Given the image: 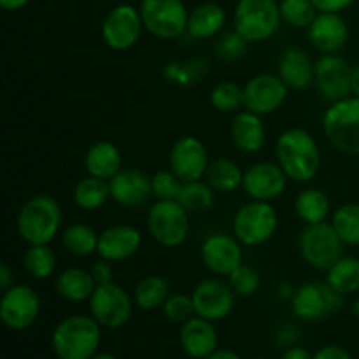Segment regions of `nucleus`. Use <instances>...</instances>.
Wrapping results in <instances>:
<instances>
[{
    "instance_id": "f8f14e48",
    "label": "nucleus",
    "mask_w": 359,
    "mask_h": 359,
    "mask_svg": "<svg viewBox=\"0 0 359 359\" xmlns=\"http://www.w3.org/2000/svg\"><path fill=\"white\" fill-rule=\"evenodd\" d=\"M41 297L27 284H14L0 298V321L13 332H25L39 319Z\"/></svg>"
},
{
    "instance_id": "4c0bfd02",
    "label": "nucleus",
    "mask_w": 359,
    "mask_h": 359,
    "mask_svg": "<svg viewBox=\"0 0 359 359\" xmlns=\"http://www.w3.org/2000/svg\"><path fill=\"white\" fill-rule=\"evenodd\" d=\"M335 231L346 245H359V203H342L332 214V221Z\"/></svg>"
},
{
    "instance_id": "c03bdc74",
    "label": "nucleus",
    "mask_w": 359,
    "mask_h": 359,
    "mask_svg": "<svg viewBox=\"0 0 359 359\" xmlns=\"http://www.w3.org/2000/svg\"><path fill=\"white\" fill-rule=\"evenodd\" d=\"M249 48V42L238 34L237 30L224 32V34L219 35L216 42V53L219 58L228 60V62H233V60L242 58L245 55Z\"/></svg>"
},
{
    "instance_id": "a211bd4d",
    "label": "nucleus",
    "mask_w": 359,
    "mask_h": 359,
    "mask_svg": "<svg viewBox=\"0 0 359 359\" xmlns=\"http://www.w3.org/2000/svg\"><path fill=\"white\" fill-rule=\"evenodd\" d=\"M244 245L233 233H212L202 242L200 258L203 266L216 277H228L244 263Z\"/></svg>"
},
{
    "instance_id": "37998d69",
    "label": "nucleus",
    "mask_w": 359,
    "mask_h": 359,
    "mask_svg": "<svg viewBox=\"0 0 359 359\" xmlns=\"http://www.w3.org/2000/svg\"><path fill=\"white\" fill-rule=\"evenodd\" d=\"M184 182L168 168V170H158L151 175V188H153L154 200H177Z\"/></svg>"
},
{
    "instance_id": "cd10ccee",
    "label": "nucleus",
    "mask_w": 359,
    "mask_h": 359,
    "mask_svg": "<svg viewBox=\"0 0 359 359\" xmlns=\"http://www.w3.org/2000/svg\"><path fill=\"white\" fill-rule=\"evenodd\" d=\"M97 280L93 279L90 270L81 266H70L58 273L55 283V290L63 300L72 304H83L88 302L97 287Z\"/></svg>"
},
{
    "instance_id": "1a4fd4ad",
    "label": "nucleus",
    "mask_w": 359,
    "mask_h": 359,
    "mask_svg": "<svg viewBox=\"0 0 359 359\" xmlns=\"http://www.w3.org/2000/svg\"><path fill=\"white\" fill-rule=\"evenodd\" d=\"M290 302L294 318L304 323H318L342 311L346 297L337 293L326 280H311L298 286Z\"/></svg>"
},
{
    "instance_id": "f03ea898",
    "label": "nucleus",
    "mask_w": 359,
    "mask_h": 359,
    "mask_svg": "<svg viewBox=\"0 0 359 359\" xmlns=\"http://www.w3.org/2000/svg\"><path fill=\"white\" fill-rule=\"evenodd\" d=\"M63 223L62 205L51 195L30 196L21 205L16 217V230L28 245L51 244L58 237Z\"/></svg>"
},
{
    "instance_id": "c756f323",
    "label": "nucleus",
    "mask_w": 359,
    "mask_h": 359,
    "mask_svg": "<svg viewBox=\"0 0 359 359\" xmlns=\"http://www.w3.org/2000/svg\"><path fill=\"white\" fill-rule=\"evenodd\" d=\"M244 172L245 170L238 167L237 161L230 158H217L210 161L203 179L216 193H235L238 188H242Z\"/></svg>"
},
{
    "instance_id": "a18cd8bd",
    "label": "nucleus",
    "mask_w": 359,
    "mask_h": 359,
    "mask_svg": "<svg viewBox=\"0 0 359 359\" xmlns=\"http://www.w3.org/2000/svg\"><path fill=\"white\" fill-rule=\"evenodd\" d=\"M91 276L97 280V284H107L114 283V269H112V263L107 262L104 258H98L97 262L91 265L90 269Z\"/></svg>"
},
{
    "instance_id": "4d7b16f0",
    "label": "nucleus",
    "mask_w": 359,
    "mask_h": 359,
    "mask_svg": "<svg viewBox=\"0 0 359 359\" xmlns=\"http://www.w3.org/2000/svg\"><path fill=\"white\" fill-rule=\"evenodd\" d=\"M91 359H119V358L114 356V354H111V353H97Z\"/></svg>"
},
{
    "instance_id": "9b49d317",
    "label": "nucleus",
    "mask_w": 359,
    "mask_h": 359,
    "mask_svg": "<svg viewBox=\"0 0 359 359\" xmlns=\"http://www.w3.org/2000/svg\"><path fill=\"white\" fill-rule=\"evenodd\" d=\"M88 304L91 318L105 330H119L128 325L135 307L133 294L118 283L98 284Z\"/></svg>"
},
{
    "instance_id": "603ef678",
    "label": "nucleus",
    "mask_w": 359,
    "mask_h": 359,
    "mask_svg": "<svg viewBox=\"0 0 359 359\" xmlns=\"http://www.w3.org/2000/svg\"><path fill=\"white\" fill-rule=\"evenodd\" d=\"M30 0H0V7L4 11H20L23 9Z\"/></svg>"
},
{
    "instance_id": "e433bc0d",
    "label": "nucleus",
    "mask_w": 359,
    "mask_h": 359,
    "mask_svg": "<svg viewBox=\"0 0 359 359\" xmlns=\"http://www.w3.org/2000/svg\"><path fill=\"white\" fill-rule=\"evenodd\" d=\"M209 62L205 58H193L188 62H172L163 67V76L179 86H193L200 83L209 72Z\"/></svg>"
},
{
    "instance_id": "2f4dec72",
    "label": "nucleus",
    "mask_w": 359,
    "mask_h": 359,
    "mask_svg": "<svg viewBox=\"0 0 359 359\" xmlns=\"http://www.w3.org/2000/svg\"><path fill=\"white\" fill-rule=\"evenodd\" d=\"M170 294V284L163 276H146L133 290V302L140 311H156Z\"/></svg>"
},
{
    "instance_id": "3c124183",
    "label": "nucleus",
    "mask_w": 359,
    "mask_h": 359,
    "mask_svg": "<svg viewBox=\"0 0 359 359\" xmlns=\"http://www.w3.org/2000/svg\"><path fill=\"white\" fill-rule=\"evenodd\" d=\"M14 286V273L13 270H11V266L7 265V263H2L0 265V290L7 291L9 287Z\"/></svg>"
},
{
    "instance_id": "412c9836",
    "label": "nucleus",
    "mask_w": 359,
    "mask_h": 359,
    "mask_svg": "<svg viewBox=\"0 0 359 359\" xmlns=\"http://www.w3.org/2000/svg\"><path fill=\"white\" fill-rule=\"evenodd\" d=\"M349 25L340 13H319L311 27L307 39L323 55H337L349 42Z\"/></svg>"
},
{
    "instance_id": "7ed1b4c3",
    "label": "nucleus",
    "mask_w": 359,
    "mask_h": 359,
    "mask_svg": "<svg viewBox=\"0 0 359 359\" xmlns=\"http://www.w3.org/2000/svg\"><path fill=\"white\" fill-rule=\"evenodd\" d=\"M100 344L102 326L91 316H69L51 333L53 353L58 359H91Z\"/></svg>"
},
{
    "instance_id": "c85d7f7f",
    "label": "nucleus",
    "mask_w": 359,
    "mask_h": 359,
    "mask_svg": "<svg viewBox=\"0 0 359 359\" xmlns=\"http://www.w3.org/2000/svg\"><path fill=\"white\" fill-rule=\"evenodd\" d=\"M332 210L328 195L319 188H305L294 198V212L305 224L325 223Z\"/></svg>"
},
{
    "instance_id": "09e8293b",
    "label": "nucleus",
    "mask_w": 359,
    "mask_h": 359,
    "mask_svg": "<svg viewBox=\"0 0 359 359\" xmlns=\"http://www.w3.org/2000/svg\"><path fill=\"white\" fill-rule=\"evenodd\" d=\"M314 359H354V356L346 349V347L330 344V346H325L321 347V349L316 351Z\"/></svg>"
},
{
    "instance_id": "8fccbe9b",
    "label": "nucleus",
    "mask_w": 359,
    "mask_h": 359,
    "mask_svg": "<svg viewBox=\"0 0 359 359\" xmlns=\"http://www.w3.org/2000/svg\"><path fill=\"white\" fill-rule=\"evenodd\" d=\"M280 359H314V354H311L305 347L298 346L297 344V346H291L287 347V349H284Z\"/></svg>"
},
{
    "instance_id": "13d9d810",
    "label": "nucleus",
    "mask_w": 359,
    "mask_h": 359,
    "mask_svg": "<svg viewBox=\"0 0 359 359\" xmlns=\"http://www.w3.org/2000/svg\"><path fill=\"white\" fill-rule=\"evenodd\" d=\"M351 312H353V314L356 316V318H359V298H356V300H354L353 304H351Z\"/></svg>"
},
{
    "instance_id": "a878e982",
    "label": "nucleus",
    "mask_w": 359,
    "mask_h": 359,
    "mask_svg": "<svg viewBox=\"0 0 359 359\" xmlns=\"http://www.w3.org/2000/svg\"><path fill=\"white\" fill-rule=\"evenodd\" d=\"M224 25H226V11L223 9V6L216 2H203L189 11L186 34L196 41H207L223 34Z\"/></svg>"
},
{
    "instance_id": "bb28decb",
    "label": "nucleus",
    "mask_w": 359,
    "mask_h": 359,
    "mask_svg": "<svg viewBox=\"0 0 359 359\" xmlns=\"http://www.w3.org/2000/svg\"><path fill=\"white\" fill-rule=\"evenodd\" d=\"M84 168L88 175L111 181L123 168V154L116 144L109 140H98L88 147L84 154Z\"/></svg>"
},
{
    "instance_id": "4468645a",
    "label": "nucleus",
    "mask_w": 359,
    "mask_h": 359,
    "mask_svg": "<svg viewBox=\"0 0 359 359\" xmlns=\"http://www.w3.org/2000/svg\"><path fill=\"white\" fill-rule=\"evenodd\" d=\"M196 316L219 323L233 312L237 294L224 277H209L200 280L191 293Z\"/></svg>"
},
{
    "instance_id": "f257e3e1",
    "label": "nucleus",
    "mask_w": 359,
    "mask_h": 359,
    "mask_svg": "<svg viewBox=\"0 0 359 359\" xmlns=\"http://www.w3.org/2000/svg\"><path fill=\"white\" fill-rule=\"evenodd\" d=\"M277 163L294 182H311L318 177L323 165V154L316 137L305 128H287L277 137Z\"/></svg>"
},
{
    "instance_id": "6e6d98bb",
    "label": "nucleus",
    "mask_w": 359,
    "mask_h": 359,
    "mask_svg": "<svg viewBox=\"0 0 359 359\" xmlns=\"http://www.w3.org/2000/svg\"><path fill=\"white\" fill-rule=\"evenodd\" d=\"M279 294H283L284 298H293V294H294V287L291 286V284H287V283H283L279 286Z\"/></svg>"
},
{
    "instance_id": "f704fd0d",
    "label": "nucleus",
    "mask_w": 359,
    "mask_h": 359,
    "mask_svg": "<svg viewBox=\"0 0 359 359\" xmlns=\"http://www.w3.org/2000/svg\"><path fill=\"white\" fill-rule=\"evenodd\" d=\"M58 265L56 252L53 251L49 244L28 245L23 255V269L32 279L46 280L53 277Z\"/></svg>"
},
{
    "instance_id": "b1692460",
    "label": "nucleus",
    "mask_w": 359,
    "mask_h": 359,
    "mask_svg": "<svg viewBox=\"0 0 359 359\" xmlns=\"http://www.w3.org/2000/svg\"><path fill=\"white\" fill-rule=\"evenodd\" d=\"M277 76L286 83L290 90L304 91L314 86L316 63L305 49L287 48L277 62Z\"/></svg>"
},
{
    "instance_id": "5fc2aeb1",
    "label": "nucleus",
    "mask_w": 359,
    "mask_h": 359,
    "mask_svg": "<svg viewBox=\"0 0 359 359\" xmlns=\"http://www.w3.org/2000/svg\"><path fill=\"white\" fill-rule=\"evenodd\" d=\"M351 86H353V95L359 97V62L353 65V74H351Z\"/></svg>"
},
{
    "instance_id": "20e7f679",
    "label": "nucleus",
    "mask_w": 359,
    "mask_h": 359,
    "mask_svg": "<svg viewBox=\"0 0 359 359\" xmlns=\"http://www.w3.org/2000/svg\"><path fill=\"white\" fill-rule=\"evenodd\" d=\"M321 126L335 149L349 156H359V97L351 95L330 104L323 114Z\"/></svg>"
},
{
    "instance_id": "58836bf2",
    "label": "nucleus",
    "mask_w": 359,
    "mask_h": 359,
    "mask_svg": "<svg viewBox=\"0 0 359 359\" xmlns=\"http://www.w3.org/2000/svg\"><path fill=\"white\" fill-rule=\"evenodd\" d=\"M210 105L223 114H237L244 109V86L235 81H221L210 91Z\"/></svg>"
},
{
    "instance_id": "6ab92c4d",
    "label": "nucleus",
    "mask_w": 359,
    "mask_h": 359,
    "mask_svg": "<svg viewBox=\"0 0 359 359\" xmlns=\"http://www.w3.org/2000/svg\"><path fill=\"white\" fill-rule=\"evenodd\" d=\"M287 181L290 179L279 163L258 161L244 172L242 189L251 200L273 202V200L280 198L283 193L286 191Z\"/></svg>"
},
{
    "instance_id": "393cba45",
    "label": "nucleus",
    "mask_w": 359,
    "mask_h": 359,
    "mask_svg": "<svg viewBox=\"0 0 359 359\" xmlns=\"http://www.w3.org/2000/svg\"><path fill=\"white\" fill-rule=\"evenodd\" d=\"M230 135L233 146L244 154H256L266 144V126L263 116L242 109L233 116L230 126Z\"/></svg>"
},
{
    "instance_id": "473e14b6",
    "label": "nucleus",
    "mask_w": 359,
    "mask_h": 359,
    "mask_svg": "<svg viewBox=\"0 0 359 359\" xmlns=\"http://www.w3.org/2000/svg\"><path fill=\"white\" fill-rule=\"evenodd\" d=\"M326 283L346 298L359 293V258L342 256L326 272Z\"/></svg>"
},
{
    "instance_id": "dca6fc26",
    "label": "nucleus",
    "mask_w": 359,
    "mask_h": 359,
    "mask_svg": "<svg viewBox=\"0 0 359 359\" xmlns=\"http://www.w3.org/2000/svg\"><path fill=\"white\" fill-rule=\"evenodd\" d=\"M210 161L205 144L193 135L175 140L168 153V167L182 182L202 181Z\"/></svg>"
},
{
    "instance_id": "de8ad7c7",
    "label": "nucleus",
    "mask_w": 359,
    "mask_h": 359,
    "mask_svg": "<svg viewBox=\"0 0 359 359\" xmlns=\"http://www.w3.org/2000/svg\"><path fill=\"white\" fill-rule=\"evenodd\" d=\"M298 339H300V330L294 325H283L279 328V332L276 333L277 344L286 347V349L291 346H297Z\"/></svg>"
},
{
    "instance_id": "7c9ffc66",
    "label": "nucleus",
    "mask_w": 359,
    "mask_h": 359,
    "mask_svg": "<svg viewBox=\"0 0 359 359\" xmlns=\"http://www.w3.org/2000/svg\"><path fill=\"white\" fill-rule=\"evenodd\" d=\"M109 200H111V188L105 179L86 175L74 186V203L81 210L86 212L100 210Z\"/></svg>"
},
{
    "instance_id": "bf43d9fd",
    "label": "nucleus",
    "mask_w": 359,
    "mask_h": 359,
    "mask_svg": "<svg viewBox=\"0 0 359 359\" xmlns=\"http://www.w3.org/2000/svg\"><path fill=\"white\" fill-rule=\"evenodd\" d=\"M255 359H263V358H255Z\"/></svg>"
},
{
    "instance_id": "79ce46f5",
    "label": "nucleus",
    "mask_w": 359,
    "mask_h": 359,
    "mask_svg": "<svg viewBox=\"0 0 359 359\" xmlns=\"http://www.w3.org/2000/svg\"><path fill=\"white\" fill-rule=\"evenodd\" d=\"M165 319H168L174 325H184L191 318H195V304H193L191 294H182V293H172L167 298V302L161 307Z\"/></svg>"
},
{
    "instance_id": "a19ab883",
    "label": "nucleus",
    "mask_w": 359,
    "mask_h": 359,
    "mask_svg": "<svg viewBox=\"0 0 359 359\" xmlns=\"http://www.w3.org/2000/svg\"><path fill=\"white\" fill-rule=\"evenodd\" d=\"M226 280L231 286V290L235 291V294L241 298L252 297V294L258 293L259 287H262V276H259V272L255 266L245 265V263L237 266V269L226 277Z\"/></svg>"
},
{
    "instance_id": "aec40b11",
    "label": "nucleus",
    "mask_w": 359,
    "mask_h": 359,
    "mask_svg": "<svg viewBox=\"0 0 359 359\" xmlns=\"http://www.w3.org/2000/svg\"><path fill=\"white\" fill-rule=\"evenodd\" d=\"M111 200L123 209H139L153 198L151 177L137 168H121L109 181Z\"/></svg>"
},
{
    "instance_id": "0eeeda50",
    "label": "nucleus",
    "mask_w": 359,
    "mask_h": 359,
    "mask_svg": "<svg viewBox=\"0 0 359 359\" xmlns=\"http://www.w3.org/2000/svg\"><path fill=\"white\" fill-rule=\"evenodd\" d=\"M147 231L161 248L175 249L189 237V212L177 200H154L147 210Z\"/></svg>"
},
{
    "instance_id": "2eb2a0df",
    "label": "nucleus",
    "mask_w": 359,
    "mask_h": 359,
    "mask_svg": "<svg viewBox=\"0 0 359 359\" xmlns=\"http://www.w3.org/2000/svg\"><path fill=\"white\" fill-rule=\"evenodd\" d=\"M290 88L277 74H258L244 84V109L258 116H270L286 102Z\"/></svg>"
},
{
    "instance_id": "39448f33",
    "label": "nucleus",
    "mask_w": 359,
    "mask_h": 359,
    "mask_svg": "<svg viewBox=\"0 0 359 359\" xmlns=\"http://www.w3.org/2000/svg\"><path fill=\"white\" fill-rule=\"evenodd\" d=\"M280 21L279 0H238L233 9V28L249 44L272 39Z\"/></svg>"
},
{
    "instance_id": "ea45409f",
    "label": "nucleus",
    "mask_w": 359,
    "mask_h": 359,
    "mask_svg": "<svg viewBox=\"0 0 359 359\" xmlns=\"http://www.w3.org/2000/svg\"><path fill=\"white\" fill-rule=\"evenodd\" d=\"M280 18L291 28H309L319 11L312 0H280Z\"/></svg>"
},
{
    "instance_id": "ddd939ff",
    "label": "nucleus",
    "mask_w": 359,
    "mask_h": 359,
    "mask_svg": "<svg viewBox=\"0 0 359 359\" xmlns=\"http://www.w3.org/2000/svg\"><path fill=\"white\" fill-rule=\"evenodd\" d=\"M144 23L139 7L119 4L112 7L102 23V39L112 51H126L139 42Z\"/></svg>"
},
{
    "instance_id": "c9c22d12",
    "label": "nucleus",
    "mask_w": 359,
    "mask_h": 359,
    "mask_svg": "<svg viewBox=\"0 0 359 359\" xmlns=\"http://www.w3.org/2000/svg\"><path fill=\"white\" fill-rule=\"evenodd\" d=\"M214 200H216V191L210 188L205 179H202V181L184 182L177 202L189 214H200L212 209Z\"/></svg>"
},
{
    "instance_id": "f3484780",
    "label": "nucleus",
    "mask_w": 359,
    "mask_h": 359,
    "mask_svg": "<svg viewBox=\"0 0 359 359\" xmlns=\"http://www.w3.org/2000/svg\"><path fill=\"white\" fill-rule=\"evenodd\" d=\"M351 74H353V65L346 58H342L339 53L337 55H323L316 62V90L330 104L344 100V98L353 95Z\"/></svg>"
},
{
    "instance_id": "49530a36",
    "label": "nucleus",
    "mask_w": 359,
    "mask_h": 359,
    "mask_svg": "<svg viewBox=\"0 0 359 359\" xmlns=\"http://www.w3.org/2000/svg\"><path fill=\"white\" fill-rule=\"evenodd\" d=\"M356 0H312L319 13H340L349 9Z\"/></svg>"
},
{
    "instance_id": "4be33fe9",
    "label": "nucleus",
    "mask_w": 359,
    "mask_h": 359,
    "mask_svg": "<svg viewBox=\"0 0 359 359\" xmlns=\"http://www.w3.org/2000/svg\"><path fill=\"white\" fill-rule=\"evenodd\" d=\"M142 248V233L132 224H112L100 231L98 258L111 263H121L133 258Z\"/></svg>"
},
{
    "instance_id": "9d476101",
    "label": "nucleus",
    "mask_w": 359,
    "mask_h": 359,
    "mask_svg": "<svg viewBox=\"0 0 359 359\" xmlns=\"http://www.w3.org/2000/svg\"><path fill=\"white\" fill-rule=\"evenodd\" d=\"M144 30L160 41H175L188 32L189 11L182 0H142Z\"/></svg>"
},
{
    "instance_id": "6e6552de",
    "label": "nucleus",
    "mask_w": 359,
    "mask_h": 359,
    "mask_svg": "<svg viewBox=\"0 0 359 359\" xmlns=\"http://www.w3.org/2000/svg\"><path fill=\"white\" fill-rule=\"evenodd\" d=\"M344 242L332 223L305 224L298 238V251L309 266L328 272L344 256Z\"/></svg>"
},
{
    "instance_id": "72a5a7b5",
    "label": "nucleus",
    "mask_w": 359,
    "mask_h": 359,
    "mask_svg": "<svg viewBox=\"0 0 359 359\" xmlns=\"http://www.w3.org/2000/svg\"><path fill=\"white\" fill-rule=\"evenodd\" d=\"M100 233L84 223H72L62 231V244L67 252L77 258H88L97 255Z\"/></svg>"
},
{
    "instance_id": "5701e85b",
    "label": "nucleus",
    "mask_w": 359,
    "mask_h": 359,
    "mask_svg": "<svg viewBox=\"0 0 359 359\" xmlns=\"http://www.w3.org/2000/svg\"><path fill=\"white\" fill-rule=\"evenodd\" d=\"M179 344L184 354L191 359H205L217 351L219 337L212 321L195 316L179 330Z\"/></svg>"
},
{
    "instance_id": "423d86ee",
    "label": "nucleus",
    "mask_w": 359,
    "mask_h": 359,
    "mask_svg": "<svg viewBox=\"0 0 359 359\" xmlns=\"http://www.w3.org/2000/svg\"><path fill=\"white\" fill-rule=\"evenodd\" d=\"M279 228V214L272 202L249 200L235 212L231 231L244 248H258L272 241Z\"/></svg>"
},
{
    "instance_id": "864d4df0",
    "label": "nucleus",
    "mask_w": 359,
    "mask_h": 359,
    "mask_svg": "<svg viewBox=\"0 0 359 359\" xmlns=\"http://www.w3.org/2000/svg\"><path fill=\"white\" fill-rule=\"evenodd\" d=\"M205 359H242V358L231 349H217V351H214L210 356H207Z\"/></svg>"
}]
</instances>
